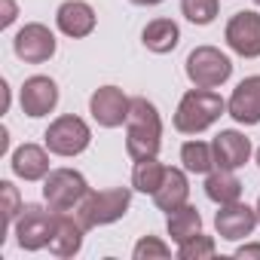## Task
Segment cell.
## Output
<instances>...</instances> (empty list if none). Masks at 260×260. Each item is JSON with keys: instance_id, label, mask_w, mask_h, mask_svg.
<instances>
[{"instance_id": "obj_9", "label": "cell", "mask_w": 260, "mask_h": 260, "mask_svg": "<svg viewBox=\"0 0 260 260\" xmlns=\"http://www.w3.org/2000/svg\"><path fill=\"white\" fill-rule=\"evenodd\" d=\"M13 49H16V55H19L25 64H43V61H49V58L55 55L58 43H55V34H52L46 25L31 22V25L19 28L16 40H13Z\"/></svg>"}, {"instance_id": "obj_13", "label": "cell", "mask_w": 260, "mask_h": 260, "mask_svg": "<svg viewBox=\"0 0 260 260\" xmlns=\"http://www.w3.org/2000/svg\"><path fill=\"white\" fill-rule=\"evenodd\" d=\"M226 113L239 125H257L260 122V77L257 74L254 77H245L233 89V95L226 101Z\"/></svg>"}, {"instance_id": "obj_2", "label": "cell", "mask_w": 260, "mask_h": 260, "mask_svg": "<svg viewBox=\"0 0 260 260\" xmlns=\"http://www.w3.org/2000/svg\"><path fill=\"white\" fill-rule=\"evenodd\" d=\"M223 113H226V101L217 92L196 86V89L184 92V98L175 110V128L181 135H199L205 128H211Z\"/></svg>"}, {"instance_id": "obj_16", "label": "cell", "mask_w": 260, "mask_h": 260, "mask_svg": "<svg viewBox=\"0 0 260 260\" xmlns=\"http://www.w3.org/2000/svg\"><path fill=\"white\" fill-rule=\"evenodd\" d=\"M95 10L86 4V0H64V4L55 10V25L64 37H89L95 31Z\"/></svg>"}, {"instance_id": "obj_23", "label": "cell", "mask_w": 260, "mask_h": 260, "mask_svg": "<svg viewBox=\"0 0 260 260\" xmlns=\"http://www.w3.org/2000/svg\"><path fill=\"white\" fill-rule=\"evenodd\" d=\"M181 162H184V169L193 172V175H208V172L217 169V166H214V150H211V144H205V141H187V144L181 147Z\"/></svg>"}, {"instance_id": "obj_27", "label": "cell", "mask_w": 260, "mask_h": 260, "mask_svg": "<svg viewBox=\"0 0 260 260\" xmlns=\"http://www.w3.org/2000/svg\"><path fill=\"white\" fill-rule=\"evenodd\" d=\"M0 196H4V220H7V226H13L16 217H19V211H22L16 184L13 181H0Z\"/></svg>"}, {"instance_id": "obj_22", "label": "cell", "mask_w": 260, "mask_h": 260, "mask_svg": "<svg viewBox=\"0 0 260 260\" xmlns=\"http://www.w3.org/2000/svg\"><path fill=\"white\" fill-rule=\"evenodd\" d=\"M166 169L169 166H162L156 156H150V159H138L135 162V172H132V187L138 190V193H156L159 190V184H162V178H166Z\"/></svg>"}, {"instance_id": "obj_24", "label": "cell", "mask_w": 260, "mask_h": 260, "mask_svg": "<svg viewBox=\"0 0 260 260\" xmlns=\"http://www.w3.org/2000/svg\"><path fill=\"white\" fill-rule=\"evenodd\" d=\"M220 0H181V13L193 22V25H211L217 19Z\"/></svg>"}, {"instance_id": "obj_4", "label": "cell", "mask_w": 260, "mask_h": 260, "mask_svg": "<svg viewBox=\"0 0 260 260\" xmlns=\"http://www.w3.org/2000/svg\"><path fill=\"white\" fill-rule=\"evenodd\" d=\"M187 80L199 89H217L233 77V61L214 46H196L184 61Z\"/></svg>"}, {"instance_id": "obj_8", "label": "cell", "mask_w": 260, "mask_h": 260, "mask_svg": "<svg viewBox=\"0 0 260 260\" xmlns=\"http://www.w3.org/2000/svg\"><path fill=\"white\" fill-rule=\"evenodd\" d=\"M226 46L242 55V58H260V13L254 10H242L226 22L223 31Z\"/></svg>"}, {"instance_id": "obj_30", "label": "cell", "mask_w": 260, "mask_h": 260, "mask_svg": "<svg viewBox=\"0 0 260 260\" xmlns=\"http://www.w3.org/2000/svg\"><path fill=\"white\" fill-rule=\"evenodd\" d=\"M135 7H156V4H162V0H132Z\"/></svg>"}, {"instance_id": "obj_19", "label": "cell", "mask_w": 260, "mask_h": 260, "mask_svg": "<svg viewBox=\"0 0 260 260\" xmlns=\"http://www.w3.org/2000/svg\"><path fill=\"white\" fill-rule=\"evenodd\" d=\"M141 40H144V46H147L150 52L166 55V52H175V49H178V43H181V28H178V22H172V19H153V22H147V28L141 31Z\"/></svg>"}, {"instance_id": "obj_6", "label": "cell", "mask_w": 260, "mask_h": 260, "mask_svg": "<svg viewBox=\"0 0 260 260\" xmlns=\"http://www.w3.org/2000/svg\"><path fill=\"white\" fill-rule=\"evenodd\" d=\"M89 193V184L74 169H52L43 178V199L52 211H74Z\"/></svg>"}, {"instance_id": "obj_15", "label": "cell", "mask_w": 260, "mask_h": 260, "mask_svg": "<svg viewBox=\"0 0 260 260\" xmlns=\"http://www.w3.org/2000/svg\"><path fill=\"white\" fill-rule=\"evenodd\" d=\"M211 150H214V166L217 169H230V172L242 169L251 159V141L242 132H236V128L217 132L214 141H211Z\"/></svg>"}, {"instance_id": "obj_5", "label": "cell", "mask_w": 260, "mask_h": 260, "mask_svg": "<svg viewBox=\"0 0 260 260\" xmlns=\"http://www.w3.org/2000/svg\"><path fill=\"white\" fill-rule=\"evenodd\" d=\"M43 141H46L49 153H55V156H80L92 144V128L83 116L64 113V116L49 122Z\"/></svg>"}, {"instance_id": "obj_18", "label": "cell", "mask_w": 260, "mask_h": 260, "mask_svg": "<svg viewBox=\"0 0 260 260\" xmlns=\"http://www.w3.org/2000/svg\"><path fill=\"white\" fill-rule=\"evenodd\" d=\"M190 199V181H187V172L184 169H166V178L159 184V190L153 193V202L156 208H162L166 214L187 205Z\"/></svg>"}, {"instance_id": "obj_31", "label": "cell", "mask_w": 260, "mask_h": 260, "mask_svg": "<svg viewBox=\"0 0 260 260\" xmlns=\"http://www.w3.org/2000/svg\"><path fill=\"white\" fill-rule=\"evenodd\" d=\"M257 220H260V196H257Z\"/></svg>"}, {"instance_id": "obj_10", "label": "cell", "mask_w": 260, "mask_h": 260, "mask_svg": "<svg viewBox=\"0 0 260 260\" xmlns=\"http://www.w3.org/2000/svg\"><path fill=\"white\" fill-rule=\"evenodd\" d=\"M128 107H132V98H128L122 89L116 86H101L92 92L89 98V113L101 128H116L128 119Z\"/></svg>"}, {"instance_id": "obj_21", "label": "cell", "mask_w": 260, "mask_h": 260, "mask_svg": "<svg viewBox=\"0 0 260 260\" xmlns=\"http://www.w3.org/2000/svg\"><path fill=\"white\" fill-rule=\"evenodd\" d=\"M169 236L181 245V242H187L190 236H196V233H202V214H199V208L196 205H181V208H175V211H169Z\"/></svg>"}, {"instance_id": "obj_17", "label": "cell", "mask_w": 260, "mask_h": 260, "mask_svg": "<svg viewBox=\"0 0 260 260\" xmlns=\"http://www.w3.org/2000/svg\"><path fill=\"white\" fill-rule=\"evenodd\" d=\"M49 147H40V144H22L13 150V159H10V169L16 178L22 181H43L52 169H49Z\"/></svg>"}, {"instance_id": "obj_1", "label": "cell", "mask_w": 260, "mask_h": 260, "mask_svg": "<svg viewBox=\"0 0 260 260\" xmlns=\"http://www.w3.org/2000/svg\"><path fill=\"white\" fill-rule=\"evenodd\" d=\"M162 147V119L153 101L147 98H132L125 119V150L135 162L156 156Z\"/></svg>"}, {"instance_id": "obj_33", "label": "cell", "mask_w": 260, "mask_h": 260, "mask_svg": "<svg viewBox=\"0 0 260 260\" xmlns=\"http://www.w3.org/2000/svg\"><path fill=\"white\" fill-rule=\"evenodd\" d=\"M254 4H257V7H260V0H254Z\"/></svg>"}, {"instance_id": "obj_11", "label": "cell", "mask_w": 260, "mask_h": 260, "mask_svg": "<svg viewBox=\"0 0 260 260\" xmlns=\"http://www.w3.org/2000/svg\"><path fill=\"white\" fill-rule=\"evenodd\" d=\"M19 104L25 110V116L37 119V116H46L55 110L58 104V86L52 77H43V74H34L22 83V92H19Z\"/></svg>"}, {"instance_id": "obj_29", "label": "cell", "mask_w": 260, "mask_h": 260, "mask_svg": "<svg viewBox=\"0 0 260 260\" xmlns=\"http://www.w3.org/2000/svg\"><path fill=\"white\" fill-rule=\"evenodd\" d=\"M4 7H7V13H4V28H10V25L16 22V4H13V0H4Z\"/></svg>"}, {"instance_id": "obj_12", "label": "cell", "mask_w": 260, "mask_h": 260, "mask_svg": "<svg viewBox=\"0 0 260 260\" xmlns=\"http://www.w3.org/2000/svg\"><path fill=\"white\" fill-rule=\"evenodd\" d=\"M257 223H260V220H257V208H251V205H245V202L220 205V211L214 214V230H217V236L226 239V242H239V239L251 236Z\"/></svg>"}, {"instance_id": "obj_14", "label": "cell", "mask_w": 260, "mask_h": 260, "mask_svg": "<svg viewBox=\"0 0 260 260\" xmlns=\"http://www.w3.org/2000/svg\"><path fill=\"white\" fill-rule=\"evenodd\" d=\"M83 236H86V226L80 223V217H74L71 211H55V226L46 248L55 257H77L83 248Z\"/></svg>"}, {"instance_id": "obj_26", "label": "cell", "mask_w": 260, "mask_h": 260, "mask_svg": "<svg viewBox=\"0 0 260 260\" xmlns=\"http://www.w3.org/2000/svg\"><path fill=\"white\" fill-rule=\"evenodd\" d=\"M132 257L135 260H153V257H172V248L162 242V239H156V236H144L138 245H135V251H132Z\"/></svg>"}, {"instance_id": "obj_25", "label": "cell", "mask_w": 260, "mask_h": 260, "mask_svg": "<svg viewBox=\"0 0 260 260\" xmlns=\"http://www.w3.org/2000/svg\"><path fill=\"white\" fill-rule=\"evenodd\" d=\"M214 239L211 236H205V233H196V236H190L187 242H181L178 245V257L181 260H205V257H214Z\"/></svg>"}, {"instance_id": "obj_28", "label": "cell", "mask_w": 260, "mask_h": 260, "mask_svg": "<svg viewBox=\"0 0 260 260\" xmlns=\"http://www.w3.org/2000/svg\"><path fill=\"white\" fill-rule=\"evenodd\" d=\"M236 257H260V245H242V248H236Z\"/></svg>"}, {"instance_id": "obj_7", "label": "cell", "mask_w": 260, "mask_h": 260, "mask_svg": "<svg viewBox=\"0 0 260 260\" xmlns=\"http://www.w3.org/2000/svg\"><path fill=\"white\" fill-rule=\"evenodd\" d=\"M52 226H55V211L43 208V205H22L16 223H13V236L19 242L22 251H40L49 245V236H52Z\"/></svg>"}, {"instance_id": "obj_20", "label": "cell", "mask_w": 260, "mask_h": 260, "mask_svg": "<svg viewBox=\"0 0 260 260\" xmlns=\"http://www.w3.org/2000/svg\"><path fill=\"white\" fill-rule=\"evenodd\" d=\"M205 196L217 205H230L242 199V181L230 169H214L205 175Z\"/></svg>"}, {"instance_id": "obj_3", "label": "cell", "mask_w": 260, "mask_h": 260, "mask_svg": "<svg viewBox=\"0 0 260 260\" xmlns=\"http://www.w3.org/2000/svg\"><path fill=\"white\" fill-rule=\"evenodd\" d=\"M128 205H132V190L128 187H110V190H89L86 199L77 205V217L86 230L116 223L125 217Z\"/></svg>"}, {"instance_id": "obj_32", "label": "cell", "mask_w": 260, "mask_h": 260, "mask_svg": "<svg viewBox=\"0 0 260 260\" xmlns=\"http://www.w3.org/2000/svg\"><path fill=\"white\" fill-rule=\"evenodd\" d=\"M254 156H257V166H260V147H257V153H254Z\"/></svg>"}]
</instances>
